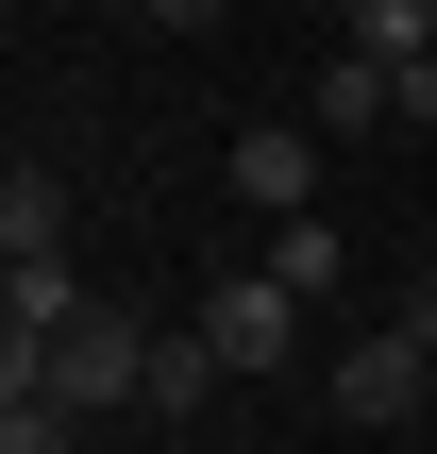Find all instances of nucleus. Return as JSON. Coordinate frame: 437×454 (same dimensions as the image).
Instances as JSON below:
<instances>
[{
    "label": "nucleus",
    "instance_id": "39448f33",
    "mask_svg": "<svg viewBox=\"0 0 437 454\" xmlns=\"http://www.w3.org/2000/svg\"><path fill=\"white\" fill-rule=\"evenodd\" d=\"M303 101H320V135H387V118H404V67H371V51H320V67H303Z\"/></svg>",
    "mask_w": 437,
    "mask_h": 454
},
{
    "label": "nucleus",
    "instance_id": "f8f14e48",
    "mask_svg": "<svg viewBox=\"0 0 437 454\" xmlns=\"http://www.w3.org/2000/svg\"><path fill=\"white\" fill-rule=\"evenodd\" d=\"M404 337H421V354H437V286H421V303H404Z\"/></svg>",
    "mask_w": 437,
    "mask_h": 454
},
{
    "label": "nucleus",
    "instance_id": "423d86ee",
    "mask_svg": "<svg viewBox=\"0 0 437 454\" xmlns=\"http://www.w3.org/2000/svg\"><path fill=\"white\" fill-rule=\"evenodd\" d=\"M303 185H320V152H303L286 118H253V135H236V202H269V219H320Z\"/></svg>",
    "mask_w": 437,
    "mask_h": 454
},
{
    "label": "nucleus",
    "instance_id": "6e6552de",
    "mask_svg": "<svg viewBox=\"0 0 437 454\" xmlns=\"http://www.w3.org/2000/svg\"><path fill=\"white\" fill-rule=\"evenodd\" d=\"M253 270H269L286 303H337V286H354V253H337V219H269V253H253Z\"/></svg>",
    "mask_w": 437,
    "mask_h": 454
},
{
    "label": "nucleus",
    "instance_id": "20e7f679",
    "mask_svg": "<svg viewBox=\"0 0 437 454\" xmlns=\"http://www.w3.org/2000/svg\"><path fill=\"white\" fill-rule=\"evenodd\" d=\"M286 337H303V303H286L269 270H236V286H202V354H219V371H286Z\"/></svg>",
    "mask_w": 437,
    "mask_h": 454
},
{
    "label": "nucleus",
    "instance_id": "f03ea898",
    "mask_svg": "<svg viewBox=\"0 0 437 454\" xmlns=\"http://www.w3.org/2000/svg\"><path fill=\"white\" fill-rule=\"evenodd\" d=\"M421 387H437V354L404 337V320H371V337L337 354V421H354V438H404V421H421Z\"/></svg>",
    "mask_w": 437,
    "mask_h": 454
},
{
    "label": "nucleus",
    "instance_id": "1a4fd4ad",
    "mask_svg": "<svg viewBox=\"0 0 437 454\" xmlns=\"http://www.w3.org/2000/svg\"><path fill=\"white\" fill-rule=\"evenodd\" d=\"M219 387H236V371L202 354V320H168V337H152V421H185V404H219Z\"/></svg>",
    "mask_w": 437,
    "mask_h": 454
},
{
    "label": "nucleus",
    "instance_id": "9b49d317",
    "mask_svg": "<svg viewBox=\"0 0 437 454\" xmlns=\"http://www.w3.org/2000/svg\"><path fill=\"white\" fill-rule=\"evenodd\" d=\"M0 454H84V421L67 404H0Z\"/></svg>",
    "mask_w": 437,
    "mask_h": 454
},
{
    "label": "nucleus",
    "instance_id": "f257e3e1",
    "mask_svg": "<svg viewBox=\"0 0 437 454\" xmlns=\"http://www.w3.org/2000/svg\"><path fill=\"white\" fill-rule=\"evenodd\" d=\"M17 404H67V421H101V404H152V320L84 303V320H67V354H51V371H34Z\"/></svg>",
    "mask_w": 437,
    "mask_h": 454
},
{
    "label": "nucleus",
    "instance_id": "7ed1b4c3",
    "mask_svg": "<svg viewBox=\"0 0 437 454\" xmlns=\"http://www.w3.org/2000/svg\"><path fill=\"white\" fill-rule=\"evenodd\" d=\"M84 303H101L84 270H17V286H0V404H17V387L67 354V320H84Z\"/></svg>",
    "mask_w": 437,
    "mask_h": 454
},
{
    "label": "nucleus",
    "instance_id": "9d476101",
    "mask_svg": "<svg viewBox=\"0 0 437 454\" xmlns=\"http://www.w3.org/2000/svg\"><path fill=\"white\" fill-rule=\"evenodd\" d=\"M337 51H371V67H437V17H421V0H354Z\"/></svg>",
    "mask_w": 437,
    "mask_h": 454
},
{
    "label": "nucleus",
    "instance_id": "0eeeda50",
    "mask_svg": "<svg viewBox=\"0 0 437 454\" xmlns=\"http://www.w3.org/2000/svg\"><path fill=\"white\" fill-rule=\"evenodd\" d=\"M0 270H67V185H51V168L0 185Z\"/></svg>",
    "mask_w": 437,
    "mask_h": 454
}]
</instances>
